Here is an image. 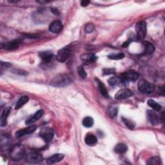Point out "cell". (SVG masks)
<instances>
[{"mask_svg": "<svg viewBox=\"0 0 165 165\" xmlns=\"http://www.w3.org/2000/svg\"><path fill=\"white\" fill-rule=\"evenodd\" d=\"M78 74L81 78L85 79L86 77V71H85V69L83 68V67H82V66L79 67V68L78 69Z\"/></svg>", "mask_w": 165, "mask_h": 165, "instance_id": "4dcf8cb0", "label": "cell"}, {"mask_svg": "<svg viewBox=\"0 0 165 165\" xmlns=\"http://www.w3.org/2000/svg\"><path fill=\"white\" fill-rule=\"evenodd\" d=\"M94 121L92 118L91 117H85L82 121L83 125L86 128H91L94 125Z\"/></svg>", "mask_w": 165, "mask_h": 165, "instance_id": "cb8c5ba5", "label": "cell"}, {"mask_svg": "<svg viewBox=\"0 0 165 165\" xmlns=\"http://www.w3.org/2000/svg\"><path fill=\"white\" fill-rule=\"evenodd\" d=\"M71 83V80L66 74H59L52 80L51 85L56 87H63Z\"/></svg>", "mask_w": 165, "mask_h": 165, "instance_id": "7a4b0ae2", "label": "cell"}, {"mask_svg": "<svg viewBox=\"0 0 165 165\" xmlns=\"http://www.w3.org/2000/svg\"><path fill=\"white\" fill-rule=\"evenodd\" d=\"M10 66H11L10 63H7V62H3V61H2V63H1V72H2L3 70L7 69Z\"/></svg>", "mask_w": 165, "mask_h": 165, "instance_id": "d6a6232c", "label": "cell"}, {"mask_svg": "<svg viewBox=\"0 0 165 165\" xmlns=\"http://www.w3.org/2000/svg\"><path fill=\"white\" fill-rule=\"evenodd\" d=\"M40 136L46 142L51 141L54 137L53 130L50 128H45L40 131Z\"/></svg>", "mask_w": 165, "mask_h": 165, "instance_id": "ba28073f", "label": "cell"}, {"mask_svg": "<svg viewBox=\"0 0 165 165\" xmlns=\"http://www.w3.org/2000/svg\"><path fill=\"white\" fill-rule=\"evenodd\" d=\"M19 47V42L18 41H12L10 42H8L5 43L3 45V48L7 50H16Z\"/></svg>", "mask_w": 165, "mask_h": 165, "instance_id": "ac0fdd59", "label": "cell"}, {"mask_svg": "<svg viewBox=\"0 0 165 165\" xmlns=\"http://www.w3.org/2000/svg\"><path fill=\"white\" fill-rule=\"evenodd\" d=\"M146 164L148 165H159L161 164V161L160 157L156 156L148 159Z\"/></svg>", "mask_w": 165, "mask_h": 165, "instance_id": "4316f807", "label": "cell"}, {"mask_svg": "<svg viewBox=\"0 0 165 165\" xmlns=\"http://www.w3.org/2000/svg\"><path fill=\"white\" fill-rule=\"evenodd\" d=\"M125 55L123 53H118V54H112L108 56V58L112 60H119L124 58Z\"/></svg>", "mask_w": 165, "mask_h": 165, "instance_id": "83f0119b", "label": "cell"}, {"mask_svg": "<svg viewBox=\"0 0 165 165\" xmlns=\"http://www.w3.org/2000/svg\"><path fill=\"white\" fill-rule=\"evenodd\" d=\"M39 56L44 63H49L53 58L54 54L50 51H42L39 53Z\"/></svg>", "mask_w": 165, "mask_h": 165, "instance_id": "9a60e30c", "label": "cell"}, {"mask_svg": "<svg viewBox=\"0 0 165 165\" xmlns=\"http://www.w3.org/2000/svg\"><path fill=\"white\" fill-rule=\"evenodd\" d=\"M96 81L97 83V85H98L99 89V91H100L101 94H102L103 96L108 97V91L107 90V88H106L105 85L98 79H96Z\"/></svg>", "mask_w": 165, "mask_h": 165, "instance_id": "7402d4cb", "label": "cell"}, {"mask_svg": "<svg viewBox=\"0 0 165 165\" xmlns=\"http://www.w3.org/2000/svg\"><path fill=\"white\" fill-rule=\"evenodd\" d=\"M147 118L149 122L152 125L158 124L160 122V117H159L157 114L152 110H148L147 112Z\"/></svg>", "mask_w": 165, "mask_h": 165, "instance_id": "7c38bea8", "label": "cell"}, {"mask_svg": "<svg viewBox=\"0 0 165 165\" xmlns=\"http://www.w3.org/2000/svg\"><path fill=\"white\" fill-rule=\"evenodd\" d=\"M134 95L133 92L128 89V88H122V89L119 90L115 96L116 99H124L132 97Z\"/></svg>", "mask_w": 165, "mask_h": 165, "instance_id": "30bf717a", "label": "cell"}, {"mask_svg": "<svg viewBox=\"0 0 165 165\" xmlns=\"http://www.w3.org/2000/svg\"><path fill=\"white\" fill-rule=\"evenodd\" d=\"M91 3L90 1H88V0H84V1H82L81 2V5L82 7H86L88 5Z\"/></svg>", "mask_w": 165, "mask_h": 165, "instance_id": "e575fe53", "label": "cell"}, {"mask_svg": "<svg viewBox=\"0 0 165 165\" xmlns=\"http://www.w3.org/2000/svg\"><path fill=\"white\" fill-rule=\"evenodd\" d=\"M51 11L53 12V13L54 14H59V12H58V9H56V8H52L51 9Z\"/></svg>", "mask_w": 165, "mask_h": 165, "instance_id": "8d00e7d4", "label": "cell"}, {"mask_svg": "<svg viewBox=\"0 0 165 165\" xmlns=\"http://www.w3.org/2000/svg\"><path fill=\"white\" fill-rule=\"evenodd\" d=\"M29 100V98L27 96H24L21 97L19 99V100L17 101V103H16V106H15V109L18 110V109L20 108L21 107H22L24 105H25L28 102Z\"/></svg>", "mask_w": 165, "mask_h": 165, "instance_id": "44dd1931", "label": "cell"}, {"mask_svg": "<svg viewBox=\"0 0 165 165\" xmlns=\"http://www.w3.org/2000/svg\"><path fill=\"white\" fill-rule=\"evenodd\" d=\"M36 129H37L36 125H34V124L30 125L27 128H25V129L18 130L15 134V136L17 138H19V137H21L23 136L26 135H30V134L34 133L36 131Z\"/></svg>", "mask_w": 165, "mask_h": 165, "instance_id": "9c48e42d", "label": "cell"}, {"mask_svg": "<svg viewBox=\"0 0 165 165\" xmlns=\"http://www.w3.org/2000/svg\"><path fill=\"white\" fill-rule=\"evenodd\" d=\"M137 37L140 40L145 39L146 34V23L145 21L138 22L135 25Z\"/></svg>", "mask_w": 165, "mask_h": 165, "instance_id": "8992f818", "label": "cell"}, {"mask_svg": "<svg viewBox=\"0 0 165 165\" xmlns=\"http://www.w3.org/2000/svg\"><path fill=\"white\" fill-rule=\"evenodd\" d=\"M131 43V41L130 40H129V41H125L123 45H122V47H123V48H125V47H127L129 45H130V43Z\"/></svg>", "mask_w": 165, "mask_h": 165, "instance_id": "d590c367", "label": "cell"}, {"mask_svg": "<svg viewBox=\"0 0 165 165\" xmlns=\"http://www.w3.org/2000/svg\"><path fill=\"white\" fill-rule=\"evenodd\" d=\"M143 44L145 48V53L146 54H151L155 51V47L153 44L148 41H144Z\"/></svg>", "mask_w": 165, "mask_h": 165, "instance_id": "ffe728a7", "label": "cell"}, {"mask_svg": "<svg viewBox=\"0 0 165 165\" xmlns=\"http://www.w3.org/2000/svg\"><path fill=\"white\" fill-rule=\"evenodd\" d=\"M147 103H148V106H150L151 108H152L156 111L159 112L161 110V108H162L161 106L153 99H149Z\"/></svg>", "mask_w": 165, "mask_h": 165, "instance_id": "d4e9b609", "label": "cell"}, {"mask_svg": "<svg viewBox=\"0 0 165 165\" xmlns=\"http://www.w3.org/2000/svg\"><path fill=\"white\" fill-rule=\"evenodd\" d=\"M85 142L88 146H94L97 143V138L92 134H87L85 137Z\"/></svg>", "mask_w": 165, "mask_h": 165, "instance_id": "5bb4252c", "label": "cell"}, {"mask_svg": "<svg viewBox=\"0 0 165 165\" xmlns=\"http://www.w3.org/2000/svg\"><path fill=\"white\" fill-rule=\"evenodd\" d=\"M11 111L10 107H7L4 109V110L2 112V118H1V126H5L7 125V119L8 116H9V113Z\"/></svg>", "mask_w": 165, "mask_h": 165, "instance_id": "d6986e66", "label": "cell"}, {"mask_svg": "<svg viewBox=\"0 0 165 165\" xmlns=\"http://www.w3.org/2000/svg\"><path fill=\"white\" fill-rule=\"evenodd\" d=\"M94 30V25L92 23H88L86 25V26L85 27V31L86 33L90 34L92 33Z\"/></svg>", "mask_w": 165, "mask_h": 165, "instance_id": "f546056e", "label": "cell"}, {"mask_svg": "<svg viewBox=\"0 0 165 165\" xmlns=\"http://www.w3.org/2000/svg\"><path fill=\"white\" fill-rule=\"evenodd\" d=\"M26 154V150L25 146L20 144H16L12 146L9 151V157L14 161L21 160Z\"/></svg>", "mask_w": 165, "mask_h": 165, "instance_id": "6da1fadb", "label": "cell"}, {"mask_svg": "<svg viewBox=\"0 0 165 165\" xmlns=\"http://www.w3.org/2000/svg\"><path fill=\"white\" fill-rule=\"evenodd\" d=\"M43 113H44L43 110H37L31 118H30L28 120H27L26 121H25V124H27V125L33 124L36 121L39 120L43 116Z\"/></svg>", "mask_w": 165, "mask_h": 165, "instance_id": "4fadbf2b", "label": "cell"}, {"mask_svg": "<svg viewBox=\"0 0 165 165\" xmlns=\"http://www.w3.org/2000/svg\"><path fill=\"white\" fill-rule=\"evenodd\" d=\"M120 78H121L123 84L129 81L134 82L139 78V74L136 71L130 70L123 73Z\"/></svg>", "mask_w": 165, "mask_h": 165, "instance_id": "5b68a950", "label": "cell"}, {"mask_svg": "<svg viewBox=\"0 0 165 165\" xmlns=\"http://www.w3.org/2000/svg\"><path fill=\"white\" fill-rule=\"evenodd\" d=\"M122 120L123 121V123L125 124V125L127 126V127L131 130L134 129V128L135 127V124L130 120L126 119V118H122Z\"/></svg>", "mask_w": 165, "mask_h": 165, "instance_id": "f1b7e54d", "label": "cell"}, {"mask_svg": "<svg viewBox=\"0 0 165 165\" xmlns=\"http://www.w3.org/2000/svg\"><path fill=\"white\" fill-rule=\"evenodd\" d=\"M118 113V108L116 107H112L109 110V116L111 118L116 117Z\"/></svg>", "mask_w": 165, "mask_h": 165, "instance_id": "1f68e13d", "label": "cell"}, {"mask_svg": "<svg viewBox=\"0 0 165 165\" xmlns=\"http://www.w3.org/2000/svg\"><path fill=\"white\" fill-rule=\"evenodd\" d=\"M25 161L30 164H37L43 161V157L38 151H31L25 156Z\"/></svg>", "mask_w": 165, "mask_h": 165, "instance_id": "277c9868", "label": "cell"}, {"mask_svg": "<svg viewBox=\"0 0 165 165\" xmlns=\"http://www.w3.org/2000/svg\"><path fill=\"white\" fill-rule=\"evenodd\" d=\"M127 150H128L127 146L124 143H118L116 146L115 148H114V150H115L116 153L119 154H124L125 152L127 151Z\"/></svg>", "mask_w": 165, "mask_h": 165, "instance_id": "603a6c76", "label": "cell"}, {"mask_svg": "<svg viewBox=\"0 0 165 165\" xmlns=\"http://www.w3.org/2000/svg\"><path fill=\"white\" fill-rule=\"evenodd\" d=\"M63 157H64V155L61 154H54L52 156L49 157L47 159L46 162L47 164H55L56 162H58L59 161H61Z\"/></svg>", "mask_w": 165, "mask_h": 165, "instance_id": "2e32d148", "label": "cell"}, {"mask_svg": "<svg viewBox=\"0 0 165 165\" xmlns=\"http://www.w3.org/2000/svg\"><path fill=\"white\" fill-rule=\"evenodd\" d=\"M108 83L110 86H116L118 85H119L120 83L123 84L122 80L120 77H112L108 80Z\"/></svg>", "mask_w": 165, "mask_h": 165, "instance_id": "484cf974", "label": "cell"}, {"mask_svg": "<svg viewBox=\"0 0 165 165\" xmlns=\"http://www.w3.org/2000/svg\"><path fill=\"white\" fill-rule=\"evenodd\" d=\"M138 91L142 94H149L153 92L156 89V86L145 80H141L137 84Z\"/></svg>", "mask_w": 165, "mask_h": 165, "instance_id": "3957f363", "label": "cell"}, {"mask_svg": "<svg viewBox=\"0 0 165 165\" xmlns=\"http://www.w3.org/2000/svg\"><path fill=\"white\" fill-rule=\"evenodd\" d=\"M81 59L86 63H94L97 60V56L93 53H86L81 56Z\"/></svg>", "mask_w": 165, "mask_h": 165, "instance_id": "e0dca14e", "label": "cell"}, {"mask_svg": "<svg viewBox=\"0 0 165 165\" xmlns=\"http://www.w3.org/2000/svg\"><path fill=\"white\" fill-rule=\"evenodd\" d=\"M115 73V69H105L103 70V74L104 75H108V74H112Z\"/></svg>", "mask_w": 165, "mask_h": 165, "instance_id": "836d02e7", "label": "cell"}, {"mask_svg": "<svg viewBox=\"0 0 165 165\" xmlns=\"http://www.w3.org/2000/svg\"><path fill=\"white\" fill-rule=\"evenodd\" d=\"M70 55V49L69 47H65L59 50L56 59L60 63H64L68 59Z\"/></svg>", "mask_w": 165, "mask_h": 165, "instance_id": "52a82bcc", "label": "cell"}, {"mask_svg": "<svg viewBox=\"0 0 165 165\" xmlns=\"http://www.w3.org/2000/svg\"><path fill=\"white\" fill-rule=\"evenodd\" d=\"M62 29H63V23L59 20H55L52 21L51 23H50L49 26V30L51 32L55 34L60 32L62 30Z\"/></svg>", "mask_w": 165, "mask_h": 165, "instance_id": "8fae6325", "label": "cell"}]
</instances>
